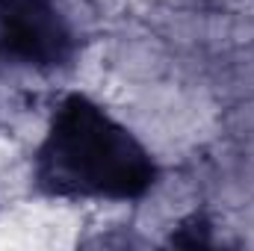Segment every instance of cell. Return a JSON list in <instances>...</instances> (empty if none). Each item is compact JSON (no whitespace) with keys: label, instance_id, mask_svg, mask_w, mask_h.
I'll use <instances>...</instances> for the list:
<instances>
[{"label":"cell","instance_id":"cell-1","mask_svg":"<svg viewBox=\"0 0 254 251\" xmlns=\"http://www.w3.org/2000/svg\"><path fill=\"white\" fill-rule=\"evenodd\" d=\"M33 178L51 198L136 201L157 184L151 151L86 95H68L51 116Z\"/></svg>","mask_w":254,"mask_h":251},{"label":"cell","instance_id":"cell-2","mask_svg":"<svg viewBox=\"0 0 254 251\" xmlns=\"http://www.w3.org/2000/svg\"><path fill=\"white\" fill-rule=\"evenodd\" d=\"M77 45V30L60 0H0V74L63 71Z\"/></svg>","mask_w":254,"mask_h":251}]
</instances>
